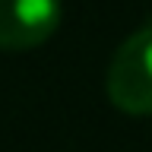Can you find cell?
<instances>
[{
  "instance_id": "obj_1",
  "label": "cell",
  "mask_w": 152,
  "mask_h": 152,
  "mask_svg": "<svg viewBox=\"0 0 152 152\" xmlns=\"http://www.w3.org/2000/svg\"><path fill=\"white\" fill-rule=\"evenodd\" d=\"M108 98L124 114H152V26L117 48L108 66Z\"/></svg>"
},
{
  "instance_id": "obj_2",
  "label": "cell",
  "mask_w": 152,
  "mask_h": 152,
  "mask_svg": "<svg viewBox=\"0 0 152 152\" xmlns=\"http://www.w3.org/2000/svg\"><path fill=\"white\" fill-rule=\"evenodd\" d=\"M60 0H0V51H32L54 35Z\"/></svg>"
}]
</instances>
